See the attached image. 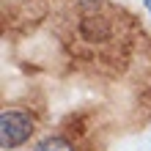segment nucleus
<instances>
[{"label":"nucleus","mask_w":151,"mask_h":151,"mask_svg":"<svg viewBox=\"0 0 151 151\" xmlns=\"http://www.w3.org/2000/svg\"><path fill=\"white\" fill-rule=\"evenodd\" d=\"M33 132V118L22 110H6L0 115V146L6 151L22 146Z\"/></svg>","instance_id":"1"},{"label":"nucleus","mask_w":151,"mask_h":151,"mask_svg":"<svg viewBox=\"0 0 151 151\" xmlns=\"http://www.w3.org/2000/svg\"><path fill=\"white\" fill-rule=\"evenodd\" d=\"M36 151H74V146L63 137H47L36 146Z\"/></svg>","instance_id":"2"},{"label":"nucleus","mask_w":151,"mask_h":151,"mask_svg":"<svg viewBox=\"0 0 151 151\" xmlns=\"http://www.w3.org/2000/svg\"><path fill=\"white\" fill-rule=\"evenodd\" d=\"M146 11H148V14H151V0H146Z\"/></svg>","instance_id":"3"}]
</instances>
